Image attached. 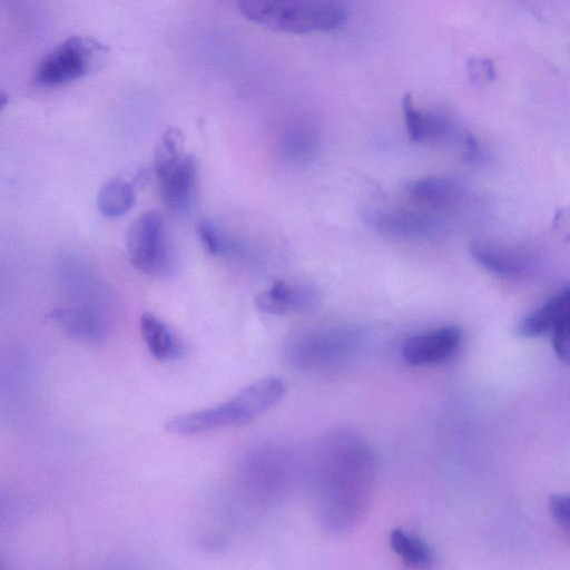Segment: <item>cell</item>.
I'll return each mask as SVG.
<instances>
[{"label":"cell","instance_id":"obj_23","mask_svg":"<svg viewBox=\"0 0 570 570\" xmlns=\"http://www.w3.org/2000/svg\"><path fill=\"white\" fill-rule=\"evenodd\" d=\"M402 110L410 138L420 142L422 111L415 108L410 94H405L402 99Z\"/></svg>","mask_w":570,"mask_h":570},{"label":"cell","instance_id":"obj_8","mask_svg":"<svg viewBox=\"0 0 570 570\" xmlns=\"http://www.w3.org/2000/svg\"><path fill=\"white\" fill-rule=\"evenodd\" d=\"M365 223L377 233L396 238H435L445 233L444 224L433 216L401 209H370Z\"/></svg>","mask_w":570,"mask_h":570},{"label":"cell","instance_id":"obj_24","mask_svg":"<svg viewBox=\"0 0 570 570\" xmlns=\"http://www.w3.org/2000/svg\"><path fill=\"white\" fill-rule=\"evenodd\" d=\"M551 333L556 354L570 364V317L562 321Z\"/></svg>","mask_w":570,"mask_h":570},{"label":"cell","instance_id":"obj_12","mask_svg":"<svg viewBox=\"0 0 570 570\" xmlns=\"http://www.w3.org/2000/svg\"><path fill=\"white\" fill-rule=\"evenodd\" d=\"M157 178L160 198L169 210L183 213L191 207L197 186V165L191 155H185L177 165Z\"/></svg>","mask_w":570,"mask_h":570},{"label":"cell","instance_id":"obj_14","mask_svg":"<svg viewBox=\"0 0 570 570\" xmlns=\"http://www.w3.org/2000/svg\"><path fill=\"white\" fill-rule=\"evenodd\" d=\"M318 303V295L306 285H288L282 281L275 282L255 298L258 309L273 315H284L289 312H301L313 308Z\"/></svg>","mask_w":570,"mask_h":570},{"label":"cell","instance_id":"obj_18","mask_svg":"<svg viewBox=\"0 0 570 570\" xmlns=\"http://www.w3.org/2000/svg\"><path fill=\"white\" fill-rule=\"evenodd\" d=\"M134 204V187L121 178H114L104 184L97 197V207L107 218H116L126 214Z\"/></svg>","mask_w":570,"mask_h":570},{"label":"cell","instance_id":"obj_1","mask_svg":"<svg viewBox=\"0 0 570 570\" xmlns=\"http://www.w3.org/2000/svg\"><path fill=\"white\" fill-rule=\"evenodd\" d=\"M376 480V458L358 433L337 429L317 442L311 481L317 520L330 534L353 530L367 512Z\"/></svg>","mask_w":570,"mask_h":570},{"label":"cell","instance_id":"obj_22","mask_svg":"<svg viewBox=\"0 0 570 570\" xmlns=\"http://www.w3.org/2000/svg\"><path fill=\"white\" fill-rule=\"evenodd\" d=\"M470 80L476 86H487L495 79L493 63L484 58H471L468 61Z\"/></svg>","mask_w":570,"mask_h":570},{"label":"cell","instance_id":"obj_9","mask_svg":"<svg viewBox=\"0 0 570 570\" xmlns=\"http://www.w3.org/2000/svg\"><path fill=\"white\" fill-rule=\"evenodd\" d=\"M462 337V330L456 325L439 327L409 337L402 345L401 354L412 366L442 364L455 355Z\"/></svg>","mask_w":570,"mask_h":570},{"label":"cell","instance_id":"obj_3","mask_svg":"<svg viewBox=\"0 0 570 570\" xmlns=\"http://www.w3.org/2000/svg\"><path fill=\"white\" fill-rule=\"evenodd\" d=\"M284 394L285 384L279 377H265L219 405L169 419L165 430L174 434H196L244 425L276 405Z\"/></svg>","mask_w":570,"mask_h":570},{"label":"cell","instance_id":"obj_2","mask_svg":"<svg viewBox=\"0 0 570 570\" xmlns=\"http://www.w3.org/2000/svg\"><path fill=\"white\" fill-rule=\"evenodd\" d=\"M243 16L266 29L292 35L328 32L347 20L345 0H237Z\"/></svg>","mask_w":570,"mask_h":570},{"label":"cell","instance_id":"obj_15","mask_svg":"<svg viewBox=\"0 0 570 570\" xmlns=\"http://www.w3.org/2000/svg\"><path fill=\"white\" fill-rule=\"evenodd\" d=\"M139 326L147 350L154 358L160 362H171L185 355V342L155 314L144 312L140 315Z\"/></svg>","mask_w":570,"mask_h":570},{"label":"cell","instance_id":"obj_11","mask_svg":"<svg viewBox=\"0 0 570 570\" xmlns=\"http://www.w3.org/2000/svg\"><path fill=\"white\" fill-rule=\"evenodd\" d=\"M407 194L416 203L443 213L456 212L468 199L465 186L448 176H428L411 181Z\"/></svg>","mask_w":570,"mask_h":570},{"label":"cell","instance_id":"obj_4","mask_svg":"<svg viewBox=\"0 0 570 570\" xmlns=\"http://www.w3.org/2000/svg\"><path fill=\"white\" fill-rule=\"evenodd\" d=\"M363 341L354 327L314 328L292 336L284 346V355L297 370L330 371L351 363L360 354Z\"/></svg>","mask_w":570,"mask_h":570},{"label":"cell","instance_id":"obj_21","mask_svg":"<svg viewBox=\"0 0 570 570\" xmlns=\"http://www.w3.org/2000/svg\"><path fill=\"white\" fill-rule=\"evenodd\" d=\"M200 244L206 253L213 256L223 255L228 252L230 245L220 229L209 219H203L196 228Z\"/></svg>","mask_w":570,"mask_h":570},{"label":"cell","instance_id":"obj_5","mask_svg":"<svg viewBox=\"0 0 570 570\" xmlns=\"http://www.w3.org/2000/svg\"><path fill=\"white\" fill-rule=\"evenodd\" d=\"M106 48L92 38L70 36L39 61L35 82L42 88H56L83 78L102 61Z\"/></svg>","mask_w":570,"mask_h":570},{"label":"cell","instance_id":"obj_25","mask_svg":"<svg viewBox=\"0 0 570 570\" xmlns=\"http://www.w3.org/2000/svg\"><path fill=\"white\" fill-rule=\"evenodd\" d=\"M549 509L554 520L570 532V495H552L549 500Z\"/></svg>","mask_w":570,"mask_h":570},{"label":"cell","instance_id":"obj_20","mask_svg":"<svg viewBox=\"0 0 570 570\" xmlns=\"http://www.w3.org/2000/svg\"><path fill=\"white\" fill-rule=\"evenodd\" d=\"M282 148L287 159L306 163L314 157L317 138L308 128H295L286 135Z\"/></svg>","mask_w":570,"mask_h":570},{"label":"cell","instance_id":"obj_6","mask_svg":"<svg viewBox=\"0 0 570 570\" xmlns=\"http://www.w3.org/2000/svg\"><path fill=\"white\" fill-rule=\"evenodd\" d=\"M295 453L286 444L264 443L253 450L244 464V481L250 491L265 500H278L294 482L297 472Z\"/></svg>","mask_w":570,"mask_h":570},{"label":"cell","instance_id":"obj_13","mask_svg":"<svg viewBox=\"0 0 570 570\" xmlns=\"http://www.w3.org/2000/svg\"><path fill=\"white\" fill-rule=\"evenodd\" d=\"M49 320L67 336L86 343L105 338V320L86 306L59 307L50 312Z\"/></svg>","mask_w":570,"mask_h":570},{"label":"cell","instance_id":"obj_26","mask_svg":"<svg viewBox=\"0 0 570 570\" xmlns=\"http://www.w3.org/2000/svg\"><path fill=\"white\" fill-rule=\"evenodd\" d=\"M551 228L558 237L564 242H570V204L557 209L551 222Z\"/></svg>","mask_w":570,"mask_h":570},{"label":"cell","instance_id":"obj_17","mask_svg":"<svg viewBox=\"0 0 570 570\" xmlns=\"http://www.w3.org/2000/svg\"><path fill=\"white\" fill-rule=\"evenodd\" d=\"M390 548L410 567H428L433 561V551L429 544L407 530L395 528L390 532Z\"/></svg>","mask_w":570,"mask_h":570},{"label":"cell","instance_id":"obj_7","mask_svg":"<svg viewBox=\"0 0 570 570\" xmlns=\"http://www.w3.org/2000/svg\"><path fill=\"white\" fill-rule=\"evenodd\" d=\"M126 246L131 264L150 275H163L171 267V252L163 216L156 210L139 215L129 226Z\"/></svg>","mask_w":570,"mask_h":570},{"label":"cell","instance_id":"obj_10","mask_svg":"<svg viewBox=\"0 0 570 570\" xmlns=\"http://www.w3.org/2000/svg\"><path fill=\"white\" fill-rule=\"evenodd\" d=\"M469 252L482 268L499 277L517 278L531 267V258L524 250L501 242L475 240Z\"/></svg>","mask_w":570,"mask_h":570},{"label":"cell","instance_id":"obj_16","mask_svg":"<svg viewBox=\"0 0 570 570\" xmlns=\"http://www.w3.org/2000/svg\"><path fill=\"white\" fill-rule=\"evenodd\" d=\"M568 317H570V286L525 316L519 324L518 331L524 337H537L551 333Z\"/></svg>","mask_w":570,"mask_h":570},{"label":"cell","instance_id":"obj_19","mask_svg":"<svg viewBox=\"0 0 570 570\" xmlns=\"http://www.w3.org/2000/svg\"><path fill=\"white\" fill-rule=\"evenodd\" d=\"M184 136L176 127H169L160 138L155 154V170L157 177L177 165L183 155Z\"/></svg>","mask_w":570,"mask_h":570}]
</instances>
